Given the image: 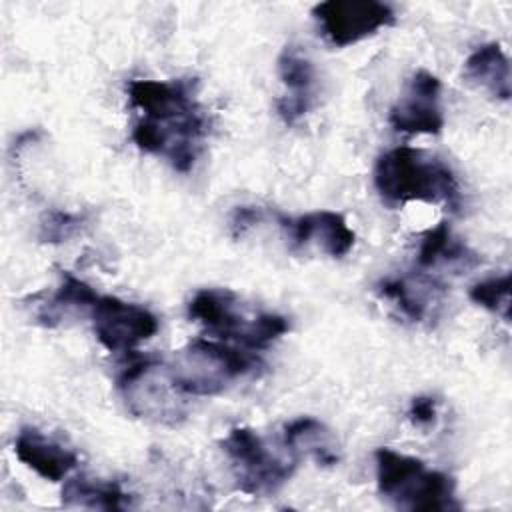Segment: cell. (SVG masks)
Instances as JSON below:
<instances>
[{"mask_svg":"<svg viewBox=\"0 0 512 512\" xmlns=\"http://www.w3.org/2000/svg\"><path fill=\"white\" fill-rule=\"evenodd\" d=\"M190 80H132L128 102L138 118L132 142L148 154L164 158L174 170L190 172L210 132L206 110Z\"/></svg>","mask_w":512,"mask_h":512,"instance_id":"6da1fadb","label":"cell"},{"mask_svg":"<svg viewBox=\"0 0 512 512\" xmlns=\"http://www.w3.org/2000/svg\"><path fill=\"white\" fill-rule=\"evenodd\" d=\"M374 186L390 204L448 202L458 198L454 172L422 150L400 146L384 152L374 164Z\"/></svg>","mask_w":512,"mask_h":512,"instance_id":"7a4b0ae2","label":"cell"},{"mask_svg":"<svg viewBox=\"0 0 512 512\" xmlns=\"http://www.w3.org/2000/svg\"><path fill=\"white\" fill-rule=\"evenodd\" d=\"M374 464L378 492L394 508L412 512L460 508L454 478L426 468L422 460L392 448H378L374 452Z\"/></svg>","mask_w":512,"mask_h":512,"instance_id":"3957f363","label":"cell"},{"mask_svg":"<svg viewBox=\"0 0 512 512\" xmlns=\"http://www.w3.org/2000/svg\"><path fill=\"white\" fill-rule=\"evenodd\" d=\"M260 368L262 362L256 354L206 338L192 340L168 362L176 388L186 396L220 394Z\"/></svg>","mask_w":512,"mask_h":512,"instance_id":"277c9868","label":"cell"},{"mask_svg":"<svg viewBox=\"0 0 512 512\" xmlns=\"http://www.w3.org/2000/svg\"><path fill=\"white\" fill-rule=\"evenodd\" d=\"M188 314L210 334L252 350L270 346L290 330L288 320L280 314L262 312L248 316L238 296L226 288L198 290L188 304Z\"/></svg>","mask_w":512,"mask_h":512,"instance_id":"5b68a950","label":"cell"},{"mask_svg":"<svg viewBox=\"0 0 512 512\" xmlns=\"http://www.w3.org/2000/svg\"><path fill=\"white\" fill-rule=\"evenodd\" d=\"M116 388L126 410L140 420L176 426L186 418V394L176 388L168 364L150 358L130 362L118 374Z\"/></svg>","mask_w":512,"mask_h":512,"instance_id":"8992f818","label":"cell"},{"mask_svg":"<svg viewBox=\"0 0 512 512\" xmlns=\"http://www.w3.org/2000/svg\"><path fill=\"white\" fill-rule=\"evenodd\" d=\"M238 490L250 496H268L280 490L294 474L298 458L274 452L256 430L238 426L222 440Z\"/></svg>","mask_w":512,"mask_h":512,"instance_id":"52a82bcc","label":"cell"},{"mask_svg":"<svg viewBox=\"0 0 512 512\" xmlns=\"http://www.w3.org/2000/svg\"><path fill=\"white\" fill-rule=\"evenodd\" d=\"M320 34L338 48L356 44L380 28L392 26V6L378 0H328L312 8Z\"/></svg>","mask_w":512,"mask_h":512,"instance_id":"ba28073f","label":"cell"},{"mask_svg":"<svg viewBox=\"0 0 512 512\" xmlns=\"http://www.w3.org/2000/svg\"><path fill=\"white\" fill-rule=\"evenodd\" d=\"M96 340L110 352H130L158 332V318L118 296H98L90 310Z\"/></svg>","mask_w":512,"mask_h":512,"instance_id":"9c48e42d","label":"cell"},{"mask_svg":"<svg viewBox=\"0 0 512 512\" xmlns=\"http://www.w3.org/2000/svg\"><path fill=\"white\" fill-rule=\"evenodd\" d=\"M440 94L442 84L432 72H414L402 96L390 108V126L404 134H440L444 128Z\"/></svg>","mask_w":512,"mask_h":512,"instance_id":"30bf717a","label":"cell"},{"mask_svg":"<svg viewBox=\"0 0 512 512\" xmlns=\"http://www.w3.org/2000/svg\"><path fill=\"white\" fill-rule=\"evenodd\" d=\"M276 64L284 86V94L276 100V110L286 124H296L314 104L316 70L308 54L296 44H286Z\"/></svg>","mask_w":512,"mask_h":512,"instance_id":"8fae6325","label":"cell"},{"mask_svg":"<svg viewBox=\"0 0 512 512\" xmlns=\"http://www.w3.org/2000/svg\"><path fill=\"white\" fill-rule=\"evenodd\" d=\"M278 218L294 248H306L308 244H314L330 258H342L354 248L356 236L344 216L338 212L316 210L298 218Z\"/></svg>","mask_w":512,"mask_h":512,"instance_id":"7c38bea8","label":"cell"},{"mask_svg":"<svg viewBox=\"0 0 512 512\" xmlns=\"http://www.w3.org/2000/svg\"><path fill=\"white\" fill-rule=\"evenodd\" d=\"M14 454L26 468L34 470L48 482L64 480L78 466V454L74 450L32 426L18 432L14 440Z\"/></svg>","mask_w":512,"mask_h":512,"instance_id":"4fadbf2b","label":"cell"},{"mask_svg":"<svg viewBox=\"0 0 512 512\" xmlns=\"http://www.w3.org/2000/svg\"><path fill=\"white\" fill-rule=\"evenodd\" d=\"M376 290L384 300L392 302V306H396L398 312L412 322L426 320L432 314L434 306L440 302L442 294V286L424 276L388 278L380 282Z\"/></svg>","mask_w":512,"mask_h":512,"instance_id":"5bb4252c","label":"cell"},{"mask_svg":"<svg viewBox=\"0 0 512 512\" xmlns=\"http://www.w3.org/2000/svg\"><path fill=\"white\" fill-rule=\"evenodd\" d=\"M284 446L294 458L308 456L320 466H334L340 460L336 438L312 416H300L284 426Z\"/></svg>","mask_w":512,"mask_h":512,"instance_id":"9a60e30c","label":"cell"},{"mask_svg":"<svg viewBox=\"0 0 512 512\" xmlns=\"http://www.w3.org/2000/svg\"><path fill=\"white\" fill-rule=\"evenodd\" d=\"M466 78L498 100H510V60L498 42L478 46L464 62Z\"/></svg>","mask_w":512,"mask_h":512,"instance_id":"2e32d148","label":"cell"},{"mask_svg":"<svg viewBox=\"0 0 512 512\" xmlns=\"http://www.w3.org/2000/svg\"><path fill=\"white\" fill-rule=\"evenodd\" d=\"M416 260L420 268H472L480 262L478 254L472 252L464 242H460L446 222H440L436 228L428 230L422 236Z\"/></svg>","mask_w":512,"mask_h":512,"instance_id":"e0dca14e","label":"cell"},{"mask_svg":"<svg viewBox=\"0 0 512 512\" xmlns=\"http://www.w3.org/2000/svg\"><path fill=\"white\" fill-rule=\"evenodd\" d=\"M96 300H98V294L88 282L80 280L70 272H64L60 286L50 296V300L42 302L36 318L40 324L52 328L62 324L70 314H78V312L90 314Z\"/></svg>","mask_w":512,"mask_h":512,"instance_id":"ac0fdd59","label":"cell"},{"mask_svg":"<svg viewBox=\"0 0 512 512\" xmlns=\"http://www.w3.org/2000/svg\"><path fill=\"white\" fill-rule=\"evenodd\" d=\"M62 504L76 508L124 510L132 504V498L118 482L76 476L62 486Z\"/></svg>","mask_w":512,"mask_h":512,"instance_id":"d6986e66","label":"cell"},{"mask_svg":"<svg viewBox=\"0 0 512 512\" xmlns=\"http://www.w3.org/2000/svg\"><path fill=\"white\" fill-rule=\"evenodd\" d=\"M468 296L474 304L508 320V316H510V274L492 276V278L476 282L470 288Z\"/></svg>","mask_w":512,"mask_h":512,"instance_id":"ffe728a7","label":"cell"},{"mask_svg":"<svg viewBox=\"0 0 512 512\" xmlns=\"http://www.w3.org/2000/svg\"><path fill=\"white\" fill-rule=\"evenodd\" d=\"M82 228H84V218L80 214L50 210L40 220L38 240L44 244H60L80 234Z\"/></svg>","mask_w":512,"mask_h":512,"instance_id":"44dd1931","label":"cell"},{"mask_svg":"<svg viewBox=\"0 0 512 512\" xmlns=\"http://www.w3.org/2000/svg\"><path fill=\"white\" fill-rule=\"evenodd\" d=\"M408 418L414 426L428 428L436 424L438 418V400L434 396H416L410 402Z\"/></svg>","mask_w":512,"mask_h":512,"instance_id":"7402d4cb","label":"cell"},{"mask_svg":"<svg viewBox=\"0 0 512 512\" xmlns=\"http://www.w3.org/2000/svg\"><path fill=\"white\" fill-rule=\"evenodd\" d=\"M262 220V208L258 206H236L230 216V228L234 236H242L256 222Z\"/></svg>","mask_w":512,"mask_h":512,"instance_id":"603a6c76","label":"cell"}]
</instances>
